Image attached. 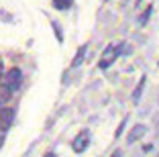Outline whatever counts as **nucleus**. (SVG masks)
I'll list each match as a JSON object with an SVG mask.
<instances>
[{
  "label": "nucleus",
  "instance_id": "7",
  "mask_svg": "<svg viewBox=\"0 0 159 157\" xmlns=\"http://www.w3.org/2000/svg\"><path fill=\"white\" fill-rule=\"evenodd\" d=\"M10 96H12V92H10L6 86H2V84H0V106H4L6 102L10 100Z\"/></svg>",
  "mask_w": 159,
  "mask_h": 157
},
{
  "label": "nucleus",
  "instance_id": "13",
  "mask_svg": "<svg viewBox=\"0 0 159 157\" xmlns=\"http://www.w3.org/2000/svg\"><path fill=\"white\" fill-rule=\"evenodd\" d=\"M4 76V65H2V59H0V78Z\"/></svg>",
  "mask_w": 159,
  "mask_h": 157
},
{
  "label": "nucleus",
  "instance_id": "1",
  "mask_svg": "<svg viewBox=\"0 0 159 157\" xmlns=\"http://www.w3.org/2000/svg\"><path fill=\"white\" fill-rule=\"evenodd\" d=\"M20 84H23V72H20L19 67L8 69L6 76H4V84H2V86H6L10 92H16V90L20 88Z\"/></svg>",
  "mask_w": 159,
  "mask_h": 157
},
{
  "label": "nucleus",
  "instance_id": "2",
  "mask_svg": "<svg viewBox=\"0 0 159 157\" xmlns=\"http://www.w3.org/2000/svg\"><path fill=\"white\" fill-rule=\"evenodd\" d=\"M120 49H122V45H110L106 51H104V55L100 57V63H98V67H100V69H106V67H110V65H112V61L118 57Z\"/></svg>",
  "mask_w": 159,
  "mask_h": 157
},
{
  "label": "nucleus",
  "instance_id": "5",
  "mask_svg": "<svg viewBox=\"0 0 159 157\" xmlns=\"http://www.w3.org/2000/svg\"><path fill=\"white\" fill-rule=\"evenodd\" d=\"M145 133H147V127H145V125H137L135 129H133L131 133H129V139H126V141H129V143L133 145V143H137V141H139V139L143 137Z\"/></svg>",
  "mask_w": 159,
  "mask_h": 157
},
{
  "label": "nucleus",
  "instance_id": "3",
  "mask_svg": "<svg viewBox=\"0 0 159 157\" xmlns=\"http://www.w3.org/2000/svg\"><path fill=\"white\" fill-rule=\"evenodd\" d=\"M90 145V131H80L78 137L74 139V143H71V149L75 153H84Z\"/></svg>",
  "mask_w": 159,
  "mask_h": 157
},
{
  "label": "nucleus",
  "instance_id": "6",
  "mask_svg": "<svg viewBox=\"0 0 159 157\" xmlns=\"http://www.w3.org/2000/svg\"><path fill=\"white\" fill-rule=\"evenodd\" d=\"M86 49H88V45H82L78 49V53H75V57L71 59V67H78L82 61H84V55H86Z\"/></svg>",
  "mask_w": 159,
  "mask_h": 157
},
{
  "label": "nucleus",
  "instance_id": "9",
  "mask_svg": "<svg viewBox=\"0 0 159 157\" xmlns=\"http://www.w3.org/2000/svg\"><path fill=\"white\" fill-rule=\"evenodd\" d=\"M71 2H74V0H53V6H55L57 10H67L71 6Z\"/></svg>",
  "mask_w": 159,
  "mask_h": 157
},
{
  "label": "nucleus",
  "instance_id": "17",
  "mask_svg": "<svg viewBox=\"0 0 159 157\" xmlns=\"http://www.w3.org/2000/svg\"><path fill=\"white\" fill-rule=\"evenodd\" d=\"M157 157H159V155H157Z\"/></svg>",
  "mask_w": 159,
  "mask_h": 157
},
{
  "label": "nucleus",
  "instance_id": "11",
  "mask_svg": "<svg viewBox=\"0 0 159 157\" xmlns=\"http://www.w3.org/2000/svg\"><path fill=\"white\" fill-rule=\"evenodd\" d=\"M125 125H126V118H122V122H120V125H118V129H116V133H114V137H120V135H122V131H125Z\"/></svg>",
  "mask_w": 159,
  "mask_h": 157
},
{
  "label": "nucleus",
  "instance_id": "10",
  "mask_svg": "<svg viewBox=\"0 0 159 157\" xmlns=\"http://www.w3.org/2000/svg\"><path fill=\"white\" fill-rule=\"evenodd\" d=\"M151 12H153V6H147V8H145V12L141 14V19H139V27H145V25H147V21H149Z\"/></svg>",
  "mask_w": 159,
  "mask_h": 157
},
{
  "label": "nucleus",
  "instance_id": "8",
  "mask_svg": "<svg viewBox=\"0 0 159 157\" xmlns=\"http://www.w3.org/2000/svg\"><path fill=\"white\" fill-rule=\"evenodd\" d=\"M145 82H147V78L143 76V78H141V82H139V86H137L135 92H133V102H139L141 94H143V88H145Z\"/></svg>",
  "mask_w": 159,
  "mask_h": 157
},
{
  "label": "nucleus",
  "instance_id": "4",
  "mask_svg": "<svg viewBox=\"0 0 159 157\" xmlns=\"http://www.w3.org/2000/svg\"><path fill=\"white\" fill-rule=\"evenodd\" d=\"M14 120V110L12 108H0V131H6Z\"/></svg>",
  "mask_w": 159,
  "mask_h": 157
},
{
  "label": "nucleus",
  "instance_id": "12",
  "mask_svg": "<svg viewBox=\"0 0 159 157\" xmlns=\"http://www.w3.org/2000/svg\"><path fill=\"white\" fill-rule=\"evenodd\" d=\"M53 29H55L57 39H59V41H63V37H61V29H59V25H57V23H53Z\"/></svg>",
  "mask_w": 159,
  "mask_h": 157
},
{
  "label": "nucleus",
  "instance_id": "14",
  "mask_svg": "<svg viewBox=\"0 0 159 157\" xmlns=\"http://www.w3.org/2000/svg\"><path fill=\"white\" fill-rule=\"evenodd\" d=\"M110 157H122V151H114V153H112Z\"/></svg>",
  "mask_w": 159,
  "mask_h": 157
},
{
  "label": "nucleus",
  "instance_id": "16",
  "mask_svg": "<svg viewBox=\"0 0 159 157\" xmlns=\"http://www.w3.org/2000/svg\"><path fill=\"white\" fill-rule=\"evenodd\" d=\"M45 157H55V153H47V155Z\"/></svg>",
  "mask_w": 159,
  "mask_h": 157
},
{
  "label": "nucleus",
  "instance_id": "15",
  "mask_svg": "<svg viewBox=\"0 0 159 157\" xmlns=\"http://www.w3.org/2000/svg\"><path fill=\"white\" fill-rule=\"evenodd\" d=\"M2 143H4V137H2V135H0V147H2Z\"/></svg>",
  "mask_w": 159,
  "mask_h": 157
}]
</instances>
